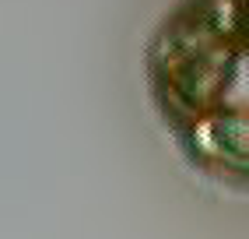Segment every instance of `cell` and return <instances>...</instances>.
Wrapping results in <instances>:
<instances>
[{
	"label": "cell",
	"instance_id": "1",
	"mask_svg": "<svg viewBox=\"0 0 249 239\" xmlns=\"http://www.w3.org/2000/svg\"><path fill=\"white\" fill-rule=\"evenodd\" d=\"M147 99L193 173L249 194V4L176 0L144 46Z\"/></svg>",
	"mask_w": 249,
	"mask_h": 239
},
{
	"label": "cell",
	"instance_id": "2",
	"mask_svg": "<svg viewBox=\"0 0 249 239\" xmlns=\"http://www.w3.org/2000/svg\"><path fill=\"white\" fill-rule=\"evenodd\" d=\"M246 4H249V0H246Z\"/></svg>",
	"mask_w": 249,
	"mask_h": 239
}]
</instances>
